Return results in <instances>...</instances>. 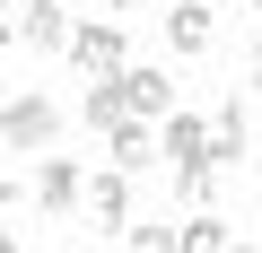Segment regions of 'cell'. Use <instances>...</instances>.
<instances>
[{"label":"cell","mask_w":262,"mask_h":253,"mask_svg":"<svg viewBox=\"0 0 262 253\" xmlns=\"http://www.w3.org/2000/svg\"><path fill=\"white\" fill-rule=\"evenodd\" d=\"M253 183H262V166H253Z\"/></svg>","instance_id":"cell-22"},{"label":"cell","mask_w":262,"mask_h":253,"mask_svg":"<svg viewBox=\"0 0 262 253\" xmlns=\"http://www.w3.org/2000/svg\"><path fill=\"white\" fill-rule=\"evenodd\" d=\"M70 70H79V79L131 70V61H122V27H114V18H79V27H70Z\"/></svg>","instance_id":"cell-2"},{"label":"cell","mask_w":262,"mask_h":253,"mask_svg":"<svg viewBox=\"0 0 262 253\" xmlns=\"http://www.w3.org/2000/svg\"><path fill=\"white\" fill-rule=\"evenodd\" d=\"M0 253H18V244H9V236H0Z\"/></svg>","instance_id":"cell-21"},{"label":"cell","mask_w":262,"mask_h":253,"mask_svg":"<svg viewBox=\"0 0 262 253\" xmlns=\"http://www.w3.org/2000/svg\"><path fill=\"white\" fill-rule=\"evenodd\" d=\"M9 27H18L27 53H70V27H79V18L61 9V0H18V18H9Z\"/></svg>","instance_id":"cell-3"},{"label":"cell","mask_w":262,"mask_h":253,"mask_svg":"<svg viewBox=\"0 0 262 253\" xmlns=\"http://www.w3.org/2000/svg\"><path fill=\"white\" fill-rule=\"evenodd\" d=\"M210 192H219V166H175V201L184 210H210Z\"/></svg>","instance_id":"cell-13"},{"label":"cell","mask_w":262,"mask_h":253,"mask_svg":"<svg viewBox=\"0 0 262 253\" xmlns=\"http://www.w3.org/2000/svg\"><path fill=\"white\" fill-rule=\"evenodd\" d=\"M245 79H253V87H262V53H253V70H245Z\"/></svg>","instance_id":"cell-17"},{"label":"cell","mask_w":262,"mask_h":253,"mask_svg":"<svg viewBox=\"0 0 262 253\" xmlns=\"http://www.w3.org/2000/svg\"><path fill=\"white\" fill-rule=\"evenodd\" d=\"M105 157H114L122 175H140V166L158 157V140H149V122H140V113H122V122H114V131H105Z\"/></svg>","instance_id":"cell-8"},{"label":"cell","mask_w":262,"mask_h":253,"mask_svg":"<svg viewBox=\"0 0 262 253\" xmlns=\"http://www.w3.org/2000/svg\"><path fill=\"white\" fill-rule=\"evenodd\" d=\"M88 218H96L105 236H122V227H131V175H122V166H105V175L88 183Z\"/></svg>","instance_id":"cell-6"},{"label":"cell","mask_w":262,"mask_h":253,"mask_svg":"<svg viewBox=\"0 0 262 253\" xmlns=\"http://www.w3.org/2000/svg\"><path fill=\"white\" fill-rule=\"evenodd\" d=\"M227 244H236V236H227L219 210H192V218H184V253H227Z\"/></svg>","instance_id":"cell-12"},{"label":"cell","mask_w":262,"mask_h":253,"mask_svg":"<svg viewBox=\"0 0 262 253\" xmlns=\"http://www.w3.org/2000/svg\"><path fill=\"white\" fill-rule=\"evenodd\" d=\"M210 35H219V0H175V9H166V44H175V61H201Z\"/></svg>","instance_id":"cell-4"},{"label":"cell","mask_w":262,"mask_h":253,"mask_svg":"<svg viewBox=\"0 0 262 253\" xmlns=\"http://www.w3.org/2000/svg\"><path fill=\"white\" fill-rule=\"evenodd\" d=\"M158 149H166V166H210V122L201 113H166Z\"/></svg>","instance_id":"cell-7"},{"label":"cell","mask_w":262,"mask_h":253,"mask_svg":"<svg viewBox=\"0 0 262 253\" xmlns=\"http://www.w3.org/2000/svg\"><path fill=\"white\" fill-rule=\"evenodd\" d=\"M0 18H18V0H0Z\"/></svg>","instance_id":"cell-19"},{"label":"cell","mask_w":262,"mask_h":253,"mask_svg":"<svg viewBox=\"0 0 262 253\" xmlns=\"http://www.w3.org/2000/svg\"><path fill=\"white\" fill-rule=\"evenodd\" d=\"M61 140V113H53V96L35 87H9V96H0V149H53Z\"/></svg>","instance_id":"cell-1"},{"label":"cell","mask_w":262,"mask_h":253,"mask_svg":"<svg viewBox=\"0 0 262 253\" xmlns=\"http://www.w3.org/2000/svg\"><path fill=\"white\" fill-rule=\"evenodd\" d=\"M122 96H131V113H140V122L175 113V79H166V70H122Z\"/></svg>","instance_id":"cell-9"},{"label":"cell","mask_w":262,"mask_h":253,"mask_svg":"<svg viewBox=\"0 0 262 253\" xmlns=\"http://www.w3.org/2000/svg\"><path fill=\"white\" fill-rule=\"evenodd\" d=\"M0 157H9V149H0ZM18 201H27V183H18L9 166H0V210H18Z\"/></svg>","instance_id":"cell-15"},{"label":"cell","mask_w":262,"mask_h":253,"mask_svg":"<svg viewBox=\"0 0 262 253\" xmlns=\"http://www.w3.org/2000/svg\"><path fill=\"white\" fill-rule=\"evenodd\" d=\"M227 253H262V244H227Z\"/></svg>","instance_id":"cell-20"},{"label":"cell","mask_w":262,"mask_h":253,"mask_svg":"<svg viewBox=\"0 0 262 253\" xmlns=\"http://www.w3.org/2000/svg\"><path fill=\"white\" fill-rule=\"evenodd\" d=\"M105 9H140V0H105Z\"/></svg>","instance_id":"cell-18"},{"label":"cell","mask_w":262,"mask_h":253,"mask_svg":"<svg viewBox=\"0 0 262 253\" xmlns=\"http://www.w3.org/2000/svg\"><path fill=\"white\" fill-rule=\"evenodd\" d=\"M131 253H184V227H175V218H149V227H131Z\"/></svg>","instance_id":"cell-14"},{"label":"cell","mask_w":262,"mask_h":253,"mask_svg":"<svg viewBox=\"0 0 262 253\" xmlns=\"http://www.w3.org/2000/svg\"><path fill=\"white\" fill-rule=\"evenodd\" d=\"M9 44H18V27L0 18V96H9Z\"/></svg>","instance_id":"cell-16"},{"label":"cell","mask_w":262,"mask_h":253,"mask_svg":"<svg viewBox=\"0 0 262 253\" xmlns=\"http://www.w3.org/2000/svg\"><path fill=\"white\" fill-rule=\"evenodd\" d=\"M27 192H35V210H53V218H70V210L88 201V175H79L70 157H35V183H27Z\"/></svg>","instance_id":"cell-5"},{"label":"cell","mask_w":262,"mask_h":253,"mask_svg":"<svg viewBox=\"0 0 262 253\" xmlns=\"http://www.w3.org/2000/svg\"><path fill=\"white\" fill-rule=\"evenodd\" d=\"M79 113H88V131H114V122L131 113V96H122V70H114V79H88V96H79Z\"/></svg>","instance_id":"cell-11"},{"label":"cell","mask_w":262,"mask_h":253,"mask_svg":"<svg viewBox=\"0 0 262 253\" xmlns=\"http://www.w3.org/2000/svg\"><path fill=\"white\" fill-rule=\"evenodd\" d=\"M210 166H245V96H227L210 113Z\"/></svg>","instance_id":"cell-10"}]
</instances>
